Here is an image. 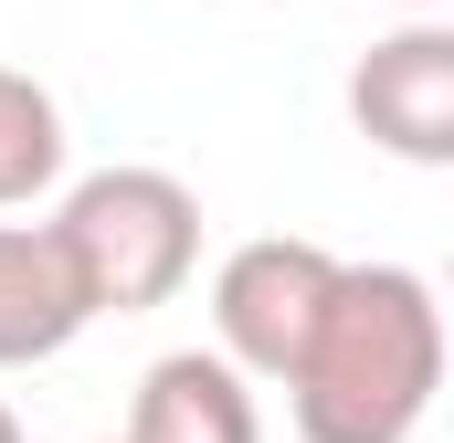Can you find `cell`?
<instances>
[{
  "label": "cell",
  "instance_id": "1",
  "mask_svg": "<svg viewBox=\"0 0 454 443\" xmlns=\"http://www.w3.org/2000/svg\"><path fill=\"white\" fill-rule=\"evenodd\" d=\"M307 443H412L444 391V296L412 264H339L296 369L275 380Z\"/></svg>",
  "mask_w": 454,
  "mask_h": 443
},
{
  "label": "cell",
  "instance_id": "2",
  "mask_svg": "<svg viewBox=\"0 0 454 443\" xmlns=\"http://www.w3.org/2000/svg\"><path fill=\"white\" fill-rule=\"evenodd\" d=\"M53 253L85 296V317H148L201 275V190L169 169H85L53 201Z\"/></svg>",
  "mask_w": 454,
  "mask_h": 443
},
{
  "label": "cell",
  "instance_id": "3",
  "mask_svg": "<svg viewBox=\"0 0 454 443\" xmlns=\"http://www.w3.org/2000/svg\"><path fill=\"white\" fill-rule=\"evenodd\" d=\"M328 285H339V253L307 243V232L232 243L212 264V359H232L243 380H286L307 328H317V307H328Z\"/></svg>",
  "mask_w": 454,
  "mask_h": 443
},
{
  "label": "cell",
  "instance_id": "4",
  "mask_svg": "<svg viewBox=\"0 0 454 443\" xmlns=\"http://www.w3.org/2000/svg\"><path fill=\"white\" fill-rule=\"evenodd\" d=\"M348 116L370 148L444 169L454 159V21H402L348 64Z\"/></svg>",
  "mask_w": 454,
  "mask_h": 443
},
{
  "label": "cell",
  "instance_id": "5",
  "mask_svg": "<svg viewBox=\"0 0 454 443\" xmlns=\"http://www.w3.org/2000/svg\"><path fill=\"white\" fill-rule=\"evenodd\" d=\"M127 443H264L254 380H243L232 359H212V348H169V359L137 369Z\"/></svg>",
  "mask_w": 454,
  "mask_h": 443
},
{
  "label": "cell",
  "instance_id": "6",
  "mask_svg": "<svg viewBox=\"0 0 454 443\" xmlns=\"http://www.w3.org/2000/svg\"><path fill=\"white\" fill-rule=\"evenodd\" d=\"M85 328L96 317H85L53 232L43 222H0V369H43V359H64Z\"/></svg>",
  "mask_w": 454,
  "mask_h": 443
},
{
  "label": "cell",
  "instance_id": "7",
  "mask_svg": "<svg viewBox=\"0 0 454 443\" xmlns=\"http://www.w3.org/2000/svg\"><path fill=\"white\" fill-rule=\"evenodd\" d=\"M64 106H53V85H32L21 64H0V212H21V201H43L53 180H64Z\"/></svg>",
  "mask_w": 454,
  "mask_h": 443
},
{
  "label": "cell",
  "instance_id": "8",
  "mask_svg": "<svg viewBox=\"0 0 454 443\" xmlns=\"http://www.w3.org/2000/svg\"><path fill=\"white\" fill-rule=\"evenodd\" d=\"M391 11H412V21H434V11H444V0H391Z\"/></svg>",
  "mask_w": 454,
  "mask_h": 443
},
{
  "label": "cell",
  "instance_id": "9",
  "mask_svg": "<svg viewBox=\"0 0 454 443\" xmlns=\"http://www.w3.org/2000/svg\"><path fill=\"white\" fill-rule=\"evenodd\" d=\"M0 443H21V412H11V401H0Z\"/></svg>",
  "mask_w": 454,
  "mask_h": 443
},
{
  "label": "cell",
  "instance_id": "10",
  "mask_svg": "<svg viewBox=\"0 0 454 443\" xmlns=\"http://www.w3.org/2000/svg\"><path fill=\"white\" fill-rule=\"evenodd\" d=\"M106 443H127V433H106Z\"/></svg>",
  "mask_w": 454,
  "mask_h": 443
}]
</instances>
